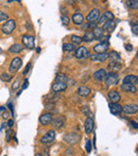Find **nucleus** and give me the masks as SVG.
Segmentation results:
<instances>
[{
  "mask_svg": "<svg viewBox=\"0 0 138 156\" xmlns=\"http://www.w3.org/2000/svg\"><path fill=\"white\" fill-rule=\"evenodd\" d=\"M63 139L66 143L72 146V144H75V143L79 142L80 139H81V135L78 134V133H73V132L68 133V134H65V135H64Z\"/></svg>",
  "mask_w": 138,
  "mask_h": 156,
  "instance_id": "nucleus-1",
  "label": "nucleus"
},
{
  "mask_svg": "<svg viewBox=\"0 0 138 156\" xmlns=\"http://www.w3.org/2000/svg\"><path fill=\"white\" fill-rule=\"evenodd\" d=\"M15 27H16L15 20H14V19H10V20L5 21L4 24L1 27V31H2V33L5 35L12 34L14 32V30H15Z\"/></svg>",
  "mask_w": 138,
  "mask_h": 156,
  "instance_id": "nucleus-2",
  "label": "nucleus"
},
{
  "mask_svg": "<svg viewBox=\"0 0 138 156\" xmlns=\"http://www.w3.org/2000/svg\"><path fill=\"white\" fill-rule=\"evenodd\" d=\"M105 83L107 86H114L119 83V74L115 71H111L109 73H107V77H106Z\"/></svg>",
  "mask_w": 138,
  "mask_h": 156,
  "instance_id": "nucleus-3",
  "label": "nucleus"
},
{
  "mask_svg": "<svg viewBox=\"0 0 138 156\" xmlns=\"http://www.w3.org/2000/svg\"><path fill=\"white\" fill-rule=\"evenodd\" d=\"M21 42H22L24 46H26V47L29 48V49H34L35 48V38H34V36H32V35H28V34L22 35Z\"/></svg>",
  "mask_w": 138,
  "mask_h": 156,
  "instance_id": "nucleus-4",
  "label": "nucleus"
},
{
  "mask_svg": "<svg viewBox=\"0 0 138 156\" xmlns=\"http://www.w3.org/2000/svg\"><path fill=\"white\" fill-rule=\"evenodd\" d=\"M54 140H55V131L50 130L48 131V133L45 136H42V139H40V142L42 144H51Z\"/></svg>",
  "mask_w": 138,
  "mask_h": 156,
  "instance_id": "nucleus-5",
  "label": "nucleus"
},
{
  "mask_svg": "<svg viewBox=\"0 0 138 156\" xmlns=\"http://www.w3.org/2000/svg\"><path fill=\"white\" fill-rule=\"evenodd\" d=\"M74 56L79 60H83V58H90V54H89V51L86 47H79L75 50V53H74Z\"/></svg>",
  "mask_w": 138,
  "mask_h": 156,
  "instance_id": "nucleus-6",
  "label": "nucleus"
},
{
  "mask_svg": "<svg viewBox=\"0 0 138 156\" xmlns=\"http://www.w3.org/2000/svg\"><path fill=\"white\" fill-rule=\"evenodd\" d=\"M109 49V42L103 40V42H99L93 47V51L96 52V54H102V53H106Z\"/></svg>",
  "mask_w": 138,
  "mask_h": 156,
  "instance_id": "nucleus-7",
  "label": "nucleus"
},
{
  "mask_svg": "<svg viewBox=\"0 0 138 156\" xmlns=\"http://www.w3.org/2000/svg\"><path fill=\"white\" fill-rule=\"evenodd\" d=\"M21 65H22L21 58H18V56H16V58H14L13 60H12V62H11L9 70H10V72H15V71H17V70H19Z\"/></svg>",
  "mask_w": 138,
  "mask_h": 156,
  "instance_id": "nucleus-8",
  "label": "nucleus"
},
{
  "mask_svg": "<svg viewBox=\"0 0 138 156\" xmlns=\"http://www.w3.org/2000/svg\"><path fill=\"white\" fill-rule=\"evenodd\" d=\"M106 77H107V71L103 68L98 69V70L93 73V79H95L96 81H98V82H105Z\"/></svg>",
  "mask_w": 138,
  "mask_h": 156,
  "instance_id": "nucleus-9",
  "label": "nucleus"
},
{
  "mask_svg": "<svg viewBox=\"0 0 138 156\" xmlns=\"http://www.w3.org/2000/svg\"><path fill=\"white\" fill-rule=\"evenodd\" d=\"M40 122L42 125H49L53 122V116L51 113H46L40 117Z\"/></svg>",
  "mask_w": 138,
  "mask_h": 156,
  "instance_id": "nucleus-10",
  "label": "nucleus"
},
{
  "mask_svg": "<svg viewBox=\"0 0 138 156\" xmlns=\"http://www.w3.org/2000/svg\"><path fill=\"white\" fill-rule=\"evenodd\" d=\"M113 19H114V14L111 13V12H109V11H107V12H104L101 17H99L98 24H104L105 22H107V21H109V20H113Z\"/></svg>",
  "mask_w": 138,
  "mask_h": 156,
  "instance_id": "nucleus-11",
  "label": "nucleus"
},
{
  "mask_svg": "<svg viewBox=\"0 0 138 156\" xmlns=\"http://www.w3.org/2000/svg\"><path fill=\"white\" fill-rule=\"evenodd\" d=\"M122 111L126 115L131 114H136L138 111V105L137 104H127L122 107Z\"/></svg>",
  "mask_w": 138,
  "mask_h": 156,
  "instance_id": "nucleus-12",
  "label": "nucleus"
},
{
  "mask_svg": "<svg viewBox=\"0 0 138 156\" xmlns=\"http://www.w3.org/2000/svg\"><path fill=\"white\" fill-rule=\"evenodd\" d=\"M99 17H100V10L99 9H93L88 13L86 19L88 20V22H93V21L98 20Z\"/></svg>",
  "mask_w": 138,
  "mask_h": 156,
  "instance_id": "nucleus-13",
  "label": "nucleus"
},
{
  "mask_svg": "<svg viewBox=\"0 0 138 156\" xmlns=\"http://www.w3.org/2000/svg\"><path fill=\"white\" fill-rule=\"evenodd\" d=\"M52 90L54 93H63L67 89V83H61V82H54L51 86Z\"/></svg>",
  "mask_w": 138,
  "mask_h": 156,
  "instance_id": "nucleus-14",
  "label": "nucleus"
},
{
  "mask_svg": "<svg viewBox=\"0 0 138 156\" xmlns=\"http://www.w3.org/2000/svg\"><path fill=\"white\" fill-rule=\"evenodd\" d=\"M65 123H66V118H65V116L61 115V116L56 117L55 119L53 120L52 124L54 127V129H62L65 125Z\"/></svg>",
  "mask_w": 138,
  "mask_h": 156,
  "instance_id": "nucleus-15",
  "label": "nucleus"
},
{
  "mask_svg": "<svg viewBox=\"0 0 138 156\" xmlns=\"http://www.w3.org/2000/svg\"><path fill=\"white\" fill-rule=\"evenodd\" d=\"M109 58V53H102V54H93L90 55V61L91 62H105Z\"/></svg>",
  "mask_w": 138,
  "mask_h": 156,
  "instance_id": "nucleus-16",
  "label": "nucleus"
},
{
  "mask_svg": "<svg viewBox=\"0 0 138 156\" xmlns=\"http://www.w3.org/2000/svg\"><path fill=\"white\" fill-rule=\"evenodd\" d=\"M107 97H109L111 103H118V102L120 101V99H121L120 93H118V91H116V90H111V91H109V93H107Z\"/></svg>",
  "mask_w": 138,
  "mask_h": 156,
  "instance_id": "nucleus-17",
  "label": "nucleus"
},
{
  "mask_svg": "<svg viewBox=\"0 0 138 156\" xmlns=\"http://www.w3.org/2000/svg\"><path fill=\"white\" fill-rule=\"evenodd\" d=\"M93 125H95V122H93V118H91V117L86 118V119H85V123H84L85 132L87 133V134H90V133L93 131Z\"/></svg>",
  "mask_w": 138,
  "mask_h": 156,
  "instance_id": "nucleus-18",
  "label": "nucleus"
},
{
  "mask_svg": "<svg viewBox=\"0 0 138 156\" xmlns=\"http://www.w3.org/2000/svg\"><path fill=\"white\" fill-rule=\"evenodd\" d=\"M109 107L113 115H119L122 111V106L118 103H109Z\"/></svg>",
  "mask_w": 138,
  "mask_h": 156,
  "instance_id": "nucleus-19",
  "label": "nucleus"
},
{
  "mask_svg": "<svg viewBox=\"0 0 138 156\" xmlns=\"http://www.w3.org/2000/svg\"><path fill=\"white\" fill-rule=\"evenodd\" d=\"M121 90H123V91H125V93H137V87L133 84H122Z\"/></svg>",
  "mask_w": 138,
  "mask_h": 156,
  "instance_id": "nucleus-20",
  "label": "nucleus"
},
{
  "mask_svg": "<svg viewBox=\"0 0 138 156\" xmlns=\"http://www.w3.org/2000/svg\"><path fill=\"white\" fill-rule=\"evenodd\" d=\"M72 21H73L74 24H78V26H81L84 22V17L81 13H75L72 15Z\"/></svg>",
  "mask_w": 138,
  "mask_h": 156,
  "instance_id": "nucleus-21",
  "label": "nucleus"
},
{
  "mask_svg": "<svg viewBox=\"0 0 138 156\" xmlns=\"http://www.w3.org/2000/svg\"><path fill=\"white\" fill-rule=\"evenodd\" d=\"M137 80H138V77H136V75H134V74H129V75H126V77L123 79V81H122V84H135V83H137Z\"/></svg>",
  "mask_w": 138,
  "mask_h": 156,
  "instance_id": "nucleus-22",
  "label": "nucleus"
},
{
  "mask_svg": "<svg viewBox=\"0 0 138 156\" xmlns=\"http://www.w3.org/2000/svg\"><path fill=\"white\" fill-rule=\"evenodd\" d=\"M115 28H116V22H115L114 20H109L103 24L102 30H106V31H109V32H113L115 30Z\"/></svg>",
  "mask_w": 138,
  "mask_h": 156,
  "instance_id": "nucleus-23",
  "label": "nucleus"
},
{
  "mask_svg": "<svg viewBox=\"0 0 138 156\" xmlns=\"http://www.w3.org/2000/svg\"><path fill=\"white\" fill-rule=\"evenodd\" d=\"M22 50H24V47H22L21 45H19V44H14V45H12L10 48H9V52L15 53V54L20 53Z\"/></svg>",
  "mask_w": 138,
  "mask_h": 156,
  "instance_id": "nucleus-24",
  "label": "nucleus"
},
{
  "mask_svg": "<svg viewBox=\"0 0 138 156\" xmlns=\"http://www.w3.org/2000/svg\"><path fill=\"white\" fill-rule=\"evenodd\" d=\"M90 88L87 87V86H80L79 89H78V93H79V96H81V97H87L88 95L90 93Z\"/></svg>",
  "mask_w": 138,
  "mask_h": 156,
  "instance_id": "nucleus-25",
  "label": "nucleus"
},
{
  "mask_svg": "<svg viewBox=\"0 0 138 156\" xmlns=\"http://www.w3.org/2000/svg\"><path fill=\"white\" fill-rule=\"evenodd\" d=\"M93 36H95V40H102V37H103V30L100 29V28H96L93 29Z\"/></svg>",
  "mask_w": 138,
  "mask_h": 156,
  "instance_id": "nucleus-26",
  "label": "nucleus"
},
{
  "mask_svg": "<svg viewBox=\"0 0 138 156\" xmlns=\"http://www.w3.org/2000/svg\"><path fill=\"white\" fill-rule=\"evenodd\" d=\"M55 82H61V83H67L68 82V77L64 73H58L55 75Z\"/></svg>",
  "mask_w": 138,
  "mask_h": 156,
  "instance_id": "nucleus-27",
  "label": "nucleus"
},
{
  "mask_svg": "<svg viewBox=\"0 0 138 156\" xmlns=\"http://www.w3.org/2000/svg\"><path fill=\"white\" fill-rule=\"evenodd\" d=\"M75 49V46L73 44H70V42H65L63 44V50L65 52H71Z\"/></svg>",
  "mask_w": 138,
  "mask_h": 156,
  "instance_id": "nucleus-28",
  "label": "nucleus"
},
{
  "mask_svg": "<svg viewBox=\"0 0 138 156\" xmlns=\"http://www.w3.org/2000/svg\"><path fill=\"white\" fill-rule=\"evenodd\" d=\"M83 40H85V42H91V40H95V36H93V33L91 31H88V32H86L84 34V36H83V38H82Z\"/></svg>",
  "mask_w": 138,
  "mask_h": 156,
  "instance_id": "nucleus-29",
  "label": "nucleus"
},
{
  "mask_svg": "<svg viewBox=\"0 0 138 156\" xmlns=\"http://www.w3.org/2000/svg\"><path fill=\"white\" fill-rule=\"evenodd\" d=\"M126 5L131 10H136V9H138V0H130L126 2Z\"/></svg>",
  "mask_w": 138,
  "mask_h": 156,
  "instance_id": "nucleus-30",
  "label": "nucleus"
},
{
  "mask_svg": "<svg viewBox=\"0 0 138 156\" xmlns=\"http://www.w3.org/2000/svg\"><path fill=\"white\" fill-rule=\"evenodd\" d=\"M82 42H83V40L80 36H78V35H72L71 36V44H73L74 46L81 45Z\"/></svg>",
  "mask_w": 138,
  "mask_h": 156,
  "instance_id": "nucleus-31",
  "label": "nucleus"
},
{
  "mask_svg": "<svg viewBox=\"0 0 138 156\" xmlns=\"http://www.w3.org/2000/svg\"><path fill=\"white\" fill-rule=\"evenodd\" d=\"M109 58L113 60V62H119L120 61V54L119 53L115 52V51H111L109 53Z\"/></svg>",
  "mask_w": 138,
  "mask_h": 156,
  "instance_id": "nucleus-32",
  "label": "nucleus"
},
{
  "mask_svg": "<svg viewBox=\"0 0 138 156\" xmlns=\"http://www.w3.org/2000/svg\"><path fill=\"white\" fill-rule=\"evenodd\" d=\"M12 137H14V132L12 129H9V130L6 131V134H5V140L8 141V142H10Z\"/></svg>",
  "mask_w": 138,
  "mask_h": 156,
  "instance_id": "nucleus-33",
  "label": "nucleus"
},
{
  "mask_svg": "<svg viewBox=\"0 0 138 156\" xmlns=\"http://www.w3.org/2000/svg\"><path fill=\"white\" fill-rule=\"evenodd\" d=\"M109 68L111 70H118L120 68V64H118V62H111L109 64Z\"/></svg>",
  "mask_w": 138,
  "mask_h": 156,
  "instance_id": "nucleus-34",
  "label": "nucleus"
},
{
  "mask_svg": "<svg viewBox=\"0 0 138 156\" xmlns=\"http://www.w3.org/2000/svg\"><path fill=\"white\" fill-rule=\"evenodd\" d=\"M0 79L2 80V81H4V82H9V81L12 79V75H10L9 73H5V72H3V73L0 74Z\"/></svg>",
  "mask_w": 138,
  "mask_h": 156,
  "instance_id": "nucleus-35",
  "label": "nucleus"
},
{
  "mask_svg": "<svg viewBox=\"0 0 138 156\" xmlns=\"http://www.w3.org/2000/svg\"><path fill=\"white\" fill-rule=\"evenodd\" d=\"M61 20H62V22H63V24H65V26H68L69 22H70V19H69V17L66 15H62Z\"/></svg>",
  "mask_w": 138,
  "mask_h": 156,
  "instance_id": "nucleus-36",
  "label": "nucleus"
},
{
  "mask_svg": "<svg viewBox=\"0 0 138 156\" xmlns=\"http://www.w3.org/2000/svg\"><path fill=\"white\" fill-rule=\"evenodd\" d=\"M8 19H9L8 14H5V13H3L2 11H0V22H1V21L8 20Z\"/></svg>",
  "mask_w": 138,
  "mask_h": 156,
  "instance_id": "nucleus-37",
  "label": "nucleus"
},
{
  "mask_svg": "<svg viewBox=\"0 0 138 156\" xmlns=\"http://www.w3.org/2000/svg\"><path fill=\"white\" fill-rule=\"evenodd\" d=\"M19 86H20V81L16 80L15 82L13 83V85H12V90H17L19 88Z\"/></svg>",
  "mask_w": 138,
  "mask_h": 156,
  "instance_id": "nucleus-38",
  "label": "nucleus"
},
{
  "mask_svg": "<svg viewBox=\"0 0 138 156\" xmlns=\"http://www.w3.org/2000/svg\"><path fill=\"white\" fill-rule=\"evenodd\" d=\"M82 111L83 113H86L87 114V116H88V118H89L90 116H91V113H90V111H89V109H88V106H85V107H82Z\"/></svg>",
  "mask_w": 138,
  "mask_h": 156,
  "instance_id": "nucleus-39",
  "label": "nucleus"
},
{
  "mask_svg": "<svg viewBox=\"0 0 138 156\" xmlns=\"http://www.w3.org/2000/svg\"><path fill=\"white\" fill-rule=\"evenodd\" d=\"M86 151H87V153H90L91 152V142H90V140H87L86 141Z\"/></svg>",
  "mask_w": 138,
  "mask_h": 156,
  "instance_id": "nucleus-40",
  "label": "nucleus"
},
{
  "mask_svg": "<svg viewBox=\"0 0 138 156\" xmlns=\"http://www.w3.org/2000/svg\"><path fill=\"white\" fill-rule=\"evenodd\" d=\"M10 115H11V113H9V111H3L2 114H1V116H2V118L4 120H9V118H10Z\"/></svg>",
  "mask_w": 138,
  "mask_h": 156,
  "instance_id": "nucleus-41",
  "label": "nucleus"
},
{
  "mask_svg": "<svg viewBox=\"0 0 138 156\" xmlns=\"http://www.w3.org/2000/svg\"><path fill=\"white\" fill-rule=\"evenodd\" d=\"M30 68H31V63H29V64H28V65H27V67H26V68H24V72H22V74H24V75H26V74L29 73Z\"/></svg>",
  "mask_w": 138,
  "mask_h": 156,
  "instance_id": "nucleus-42",
  "label": "nucleus"
},
{
  "mask_svg": "<svg viewBox=\"0 0 138 156\" xmlns=\"http://www.w3.org/2000/svg\"><path fill=\"white\" fill-rule=\"evenodd\" d=\"M130 125L133 127V129H135V130L137 129V130H138V123L136 121H134V120H131V121H130Z\"/></svg>",
  "mask_w": 138,
  "mask_h": 156,
  "instance_id": "nucleus-43",
  "label": "nucleus"
},
{
  "mask_svg": "<svg viewBox=\"0 0 138 156\" xmlns=\"http://www.w3.org/2000/svg\"><path fill=\"white\" fill-rule=\"evenodd\" d=\"M8 106H9V109H10V111H11V115L14 117L15 115H14V107H13V104H12V102H8Z\"/></svg>",
  "mask_w": 138,
  "mask_h": 156,
  "instance_id": "nucleus-44",
  "label": "nucleus"
},
{
  "mask_svg": "<svg viewBox=\"0 0 138 156\" xmlns=\"http://www.w3.org/2000/svg\"><path fill=\"white\" fill-rule=\"evenodd\" d=\"M28 86H29V81H28V80H24V82L22 83V86H21V90L27 89Z\"/></svg>",
  "mask_w": 138,
  "mask_h": 156,
  "instance_id": "nucleus-45",
  "label": "nucleus"
},
{
  "mask_svg": "<svg viewBox=\"0 0 138 156\" xmlns=\"http://www.w3.org/2000/svg\"><path fill=\"white\" fill-rule=\"evenodd\" d=\"M13 125H14V120L13 119H9L8 122H6V127L11 129V127H13Z\"/></svg>",
  "mask_w": 138,
  "mask_h": 156,
  "instance_id": "nucleus-46",
  "label": "nucleus"
},
{
  "mask_svg": "<svg viewBox=\"0 0 138 156\" xmlns=\"http://www.w3.org/2000/svg\"><path fill=\"white\" fill-rule=\"evenodd\" d=\"M132 31L134 34H138V24H135V26L132 27Z\"/></svg>",
  "mask_w": 138,
  "mask_h": 156,
  "instance_id": "nucleus-47",
  "label": "nucleus"
},
{
  "mask_svg": "<svg viewBox=\"0 0 138 156\" xmlns=\"http://www.w3.org/2000/svg\"><path fill=\"white\" fill-rule=\"evenodd\" d=\"M125 49H126V50H129V51H132L133 50L132 45H125Z\"/></svg>",
  "mask_w": 138,
  "mask_h": 156,
  "instance_id": "nucleus-48",
  "label": "nucleus"
},
{
  "mask_svg": "<svg viewBox=\"0 0 138 156\" xmlns=\"http://www.w3.org/2000/svg\"><path fill=\"white\" fill-rule=\"evenodd\" d=\"M5 127H6V123H2V125H1V127H0V132H2Z\"/></svg>",
  "mask_w": 138,
  "mask_h": 156,
  "instance_id": "nucleus-49",
  "label": "nucleus"
},
{
  "mask_svg": "<svg viewBox=\"0 0 138 156\" xmlns=\"http://www.w3.org/2000/svg\"><path fill=\"white\" fill-rule=\"evenodd\" d=\"M3 111H5V107L4 106H0V115L2 114Z\"/></svg>",
  "mask_w": 138,
  "mask_h": 156,
  "instance_id": "nucleus-50",
  "label": "nucleus"
},
{
  "mask_svg": "<svg viewBox=\"0 0 138 156\" xmlns=\"http://www.w3.org/2000/svg\"><path fill=\"white\" fill-rule=\"evenodd\" d=\"M36 52H37V53H40V48H37V49H36Z\"/></svg>",
  "mask_w": 138,
  "mask_h": 156,
  "instance_id": "nucleus-51",
  "label": "nucleus"
},
{
  "mask_svg": "<svg viewBox=\"0 0 138 156\" xmlns=\"http://www.w3.org/2000/svg\"><path fill=\"white\" fill-rule=\"evenodd\" d=\"M35 156H44V154H40V153H37Z\"/></svg>",
  "mask_w": 138,
  "mask_h": 156,
  "instance_id": "nucleus-52",
  "label": "nucleus"
},
{
  "mask_svg": "<svg viewBox=\"0 0 138 156\" xmlns=\"http://www.w3.org/2000/svg\"><path fill=\"white\" fill-rule=\"evenodd\" d=\"M136 58H138V51H137V53H136Z\"/></svg>",
  "mask_w": 138,
  "mask_h": 156,
  "instance_id": "nucleus-53",
  "label": "nucleus"
},
{
  "mask_svg": "<svg viewBox=\"0 0 138 156\" xmlns=\"http://www.w3.org/2000/svg\"><path fill=\"white\" fill-rule=\"evenodd\" d=\"M1 52H2V49H0V53H1Z\"/></svg>",
  "mask_w": 138,
  "mask_h": 156,
  "instance_id": "nucleus-54",
  "label": "nucleus"
},
{
  "mask_svg": "<svg viewBox=\"0 0 138 156\" xmlns=\"http://www.w3.org/2000/svg\"><path fill=\"white\" fill-rule=\"evenodd\" d=\"M137 83H138V80H137Z\"/></svg>",
  "mask_w": 138,
  "mask_h": 156,
  "instance_id": "nucleus-55",
  "label": "nucleus"
}]
</instances>
